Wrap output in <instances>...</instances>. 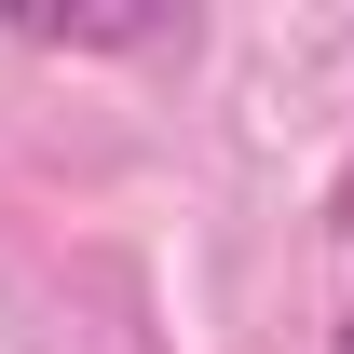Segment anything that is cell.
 Segmentation results:
<instances>
[{
	"label": "cell",
	"instance_id": "1",
	"mask_svg": "<svg viewBox=\"0 0 354 354\" xmlns=\"http://www.w3.org/2000/svg\"><path fill=\"white\" fill-rule=\"evenodd\" d=\"M14 41H41V55H150V41H191V14H14Z\"/></svg>",
	"mask_w": 354,
	"mask_h": 354
},
{
	"label": "cell",
	"instance_id": "2",
	"mask_svg": "<svg viewBox=\"0 0 354 354\" xmlns=\"http://www.w3.org/2000/svg\"><path fill=\"white\" fill-rule=\"evenodd\" d=\"M327 354H354V313H341V327H327Z\"/></svg>",
	"mask_w": 354,
	"mask_h": 354
}]
</instances>
